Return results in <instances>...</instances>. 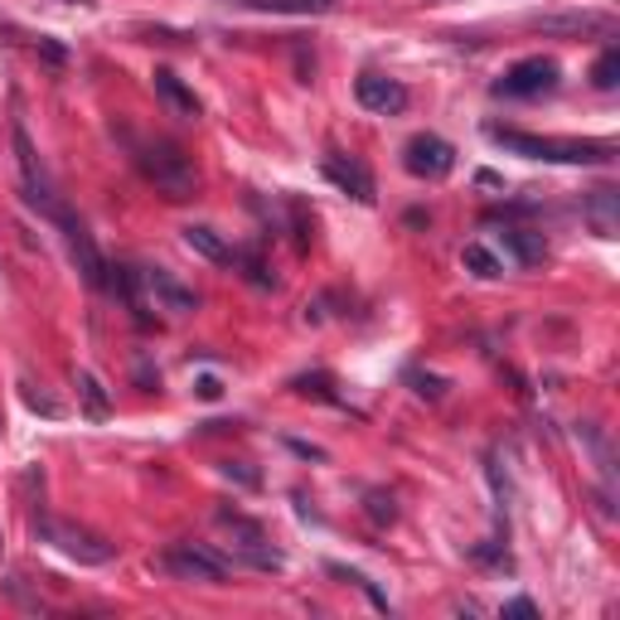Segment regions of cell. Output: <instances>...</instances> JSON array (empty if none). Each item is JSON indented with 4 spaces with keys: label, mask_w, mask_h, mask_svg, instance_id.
I'll list each match as a JSON object with an SVG mask.
<instances>
[{
    "label": "cell",
    "mask_w": 620,
    "mask_h": 620,
    "mask_svg": "<svg viewBox=\"0 0 620 620\" xmlns=\"http://www.w3.org/2000/svg\"><path fill=\"white\" fill-rule=\"evenodd\" d=\"M543 34H587V30H611V20L597 10H581V15H534L528 20Z\"/></svg>",
    "instance_id": "obj_12"
},
{
    "label": "cell",
    "mask_w": 620,
    "mask_h": 620,
    "mask_svg": "<svg viewBox=\"0 0 620 620\" xmlns=\"http://www.w3.org/2000/svg\"><path fill=\"white\" fill-rule=\"evenodd\" d=\"M402 166H408L417 180H441V175L455 170V146L441 141L432 132H417L408 146H402Z\"/></svg>",
    "instance_id": "obj_7"
},
{
    "label": "cell",
    "mask_w": 620,
    "mask_h": 620,
    "mask_svg": "<svg viewBox=\"0 0 620 620\" xmlns=\"http://www.w3.org/2000/svg\"><path fill=\"white\" fill-rule=\"evenodd\" d=\"M78 393H83V408H87V417H97V422H103V417L112 412V402H107V393H103V383H97L93 374H78Z\"/></svg>",
    "instance_id": "obj_18"
},
{
    "label": "cell",
    "mask_w": 620,
    "mask_h": 620,
    "mask_svg": "<svg viewBox=\"0 0 620 620\" xmlns=\"http://www.w3.org/2000/svg\"><path fill=\"white\" fill-rule=\"evenodd\" d=\"M219 528L228 538H233V563H248L258 567V572H282V553L267 543V534H262V524H252L248 514H219Z\"/></svg>",
    "instance_id": "obj_4"
},
{
    "label": "cell",
    "mask_w": 620,
    "mask_h": 620,
    "mask_svg": "<svg viewBox=\"0 0 620 620\" xmlns=\"http://www.w3.org/2000/svg\"><path fill=\"white\" fill-rule=\"evenodd\" d=\"M141 286L150 291V301H156V311H170V315H189L199 306V296L189 286H180L170 272H141Z\"/></svg>",
    "instance_id": "obj_10"
},
{
    "label": "cell",
    "mask_w": 620,
    "mask_h": 620,
    "mask_svg": "<svg viewBox=\"0 0 620 620\" xmlns=\"http://www.w3.org/2000/svg\"><path fill=\"white\" fill-rule=\"evenodd\" d=\"M156 97H160V103H166V107L175 112V117L199 122V97L189 93V87H185L180 78H175L170 69H156Z\"/></svg>",
    "instance_id": "obj_11"
},
{
    "label": "cell",
    "mask_w": 620,
    "mask_h": 620,
    "mask_svg": "<svg viewBox=\"0 0 620 620\" xmlns=\"http://www.w3.org/2000/svg\"><path fill=\"white\" fill-rule=\"evenodd\" d=\"M461 262H465V267H471L475 276H485V282H495V276L504 272L500 262H495V252H490V248H480V243L465 248V252H461Z\"/></svg>",
    "instance_id": "obj_19"
},
{
    "label": "cell",
    "mask_w": 620,
    "mask_h": 620,
    "mask_svg": "<svg viewBox=\"0 0 620 620\" xmlns=\"http://www.w3.org/2000/svg\"><path fill=\"white\" fill-rule=\"evenodd\" d=\"M504 616H524V620H534V616H538V606L518 597V601H509V606H504Z\"/></svg>",
    "instance_id": "obj_25"
},
{
    "label": "cell",
    "mask_w": 620,
    "mask_h": 620,
    "mask_svg": "<svg viewBox=\"0 0 620 620\" xmlns=\"http://www.w3.org/2000/svg\"><path fill=\"white\" fill-rule=\"evenodd\" d=\"M59 6H83V10H87V6H93V0H59Z\"/></svg>",
    "instance_id": "obj_26"
},
{
    "label": "cell",
    "mask_w": 620,
    "mask_h": 620,
    "mask_svg": "<svg viewBox=\"0 0 620 620\" xmlns=\"http://www.w3.org/2000/svg\"><path fill=\"white\" fill-rule=\"evenodd\" d=\"M369 514L378 518V524H393V500H388V495H369Z\"/></svg>",
    "instance_id": "obj_22"
},
{
    "label": "cell",
    "mask_w": 620,
    "mask_h": 620,
    "mask_svg": "<svg viewBox=\"0 0 620 620\" xmlns=\"http://www.w3.org/2000/svg\"><path fill=\"white\" fill-rule=\"evenodd\" d=\"M195 393L204 398V402H213V398H223V383H219V378H209V374H204V378L195 383Z\"/></svg>",
    "instance_id": "obj_23"
},
{
    "label": "cell",
    "mask_w": 620,
    "mask_h": 620,
    "mask_svg": "<svg viewBox=\"0 0 620 620\" xmlns=\"http://www.w3.org/2000/svg\"><path fill=\"white\" fill-rule=\"evenodd\" d=\"M504 248L514 252L518 262H524V267H534V262H543V238L538 233H524V228H504Z\"/></svg>",
    "instance_id": "obj_17"
},
{
    "label": "cell",
    "mask_w": 620,
    "mask_h": 620,
    "mask_svg": "<svg viewBox=\"0 0 620 620\" xmlns=\"http://www.w3.org/2000/svg\"><path fill=\"white\" fill-rule=\"evenodd\" d=\"M248 10H267V15H330L339 0H243Z\"/></svg>",
    "instance_id": "obj_15"
},
{
    "label": "cell",
    "mask_w": 620,
    "mask_h": 620,
    "mask_svg": "<svg viewBox=\"0 0 620 620\" xmlns=\"http://www.w3.org/2000/svg\"><path fill=\"white\" fill-rule=\"evenodd\" d=\"M325 175H330V180H335L339 189H349V195L359 199V204H369V199H374V180H369V170H364V166H354V160L345 166L339 156H330V160H325Z\"/></svg>",
    "instance_id": "obj_13"
},
{
    "label": "cell",
    "mask_w": 620,
    "mask_h": 620,
    "mask_svg": "<svg viewBox=\"0 0 620 620\" xmlns=\"http://www.w3.org/2000/svg\"><path fill=\"white\" fill-rule=\"evenodd\" d=\"M616 204H620L616 189H591V199H587V219H591V228H597V238H616V228H620Z\"/></svg>",
    "instance_id": "obj_14"
},
{
    "label": "cell",
    "mask_w": 620,
    "mask_h": 620,
    "mask_svg": "<svg viewBox=\"0 0 620 620\" xmlns=\"http://www.w3.org/2000/svg\"><path fill=\"white\" fill-rule=\"evenodd\" d=\"M54 223L63 228V238H69V252H73V262H78L83 282H87V286H107V262H103V252H97L93 233L83 228V219H73L69 209H59Z\"/></svg>",
    "instance_id": "obj_8"
},
{
    "label": "cell",
    "mask_w": 620,
    "mask_h": 620,
    "mask_svg": "<svg viewBox=\"0 0 620 620\" xmlns=\"http://www.w3.org/2000/svg\"><path fill=\"white\" fill-rule=\"evenodd\" d=\"M34 538L49 543V548H59L63 558H73V563H83V567H103V563H112V553H117L107 538H97L93 528L69 524V518H54V514L34 518Z\"/></svg>",
    "instance_id": "obj_2"
},
{
    "label": "cell",
    "mask_w": 620,
    "mask_h": 620,
    "mask_svg": "<svg viewBox=\"0 0 620 620\" xmlns=\"http://www.w3.org/2000/svg\"><path fill=\"white\" fill-rule=\"evenodd\" d=\"M141 170H146V180L156 185L166 199H189L199 189L195 166H189V156L175 141H150V146H141Z\"/></svg>",
    "instance_id": "obj_3"
},
{
    "label": "cell",
    "mask_w": 620,
    "mask_h": 620,
    "mask_svg": "<svg viewBox=\"0 0 620 620\" xmlns=\"http://www.w3.org/2000/svg\"><path fill=\"white\" fill-rule=\"evenodd\" d=\"M243 276H248V282H258V286H272V276H267V262H262V258H252V252H248V258H243Z\"/></svg>",
    "instance_id": "obj_21"
},
{
    "label": "cell",
    "mask_w": 620,
    "mask_h": 620,
    "mask_svg": "<svg viewBox=\"0 0 620 620\" xmlns=\"http://www.w3.org/2000/svg\"><path fill=\"white\" fill-rule=\"evenodd\" d=\"M591 83H597L601 93H611V87L620 83V49H606V54L591 63Z\"/></svg>",
    "instance_id": "obj_20"
},
{
    "label": "cell",
    "mask_w": 620,
    "mask_h": 620,
    "mask_svg": "<svg viewBox=\"0 0 620 620\" xmlns=\"http://www.w3.org/2000/svg\"><path fill=\"white\" fill-rule=\"evenodd\" d=\"M185 243L199 252V258H209V262H233V248L223 243L219 233H213V228H204V223H189L185 228Z\"/></svg>",
    "instance_id": "obj_16"
},
{
    "label": "cell",
    "mask_w": 620,
    "mask_h": 620,
    "mask_svg": "<svg viewBox=\"0 0 620 620\" xmlns=\"http://www.w3.org/2000/svg\"><path fill=\"white\" fill-rule=\"evenodd\" d=\"M354 97H359L364 112H378V117H398V112H408V87H402L398 78H383V73H359Z\"/></svg>",
    "instance_id": "obj_9"
},
{
    "label": "cell",
    "mask_w": 620,
    "mask_h": 620,
    "mask_svg": "<svg viewBox=\"0 0 620 620\" xmlns=\"http://www.w3.org/2000/svg\"><path fill=\"white\" fill-rule=\"evenodd\" d=\"M24 402H30V408H40V412H49V417H59V402H49L44 393H34L30 383H24Z\"/></svg>",
    "instance_id": "obj_24"
},
{
    "label": "cell",
    "mask_w": 620,
    "mask_h": 620,
    "mask_svg": "<svg viewBox=\"0 0 620 620\" xmlns=\"http://www.w3.org/2000/svg\"><path fill=\"white\" fill-rule=\"evenodd\" d=\"M160 572L180 577V581H223L228 563L204 543H175L170 553H160Z\"/></svg>",
    "instance_id": "obj_5"
},
{
    "label": "cell",
    "mask_w": 620,
    "mask_h": 620,
    "mask_svg": "<svg viewBox=\"0 0 620 620\" xmlns=\"http://www.w3.org/2000/svg\"><path fill=\"white\" fill-rule=\"evenodd\" d=\"M485 136L504 146L509 156L524 160H548V166H611V146L606 141H567V136H534L514 132V126H485Z\"/></svg>",
    "instance_id": "obj_1"
},
{
    "label": "cell",
    "mask_w": 620,
    "mask_h": 620,
    "mask_svg": "<svg viewBox=\"0 0 620 620\" xmlns=\"http://www.w3.org/2000/svg\"><path fill=\"white\" fill-rule=\"evenodd\" d=\"M558 59H543V54H534V59H518L509 73L495 83V93L500 97H543V93H553L558 87Z\"/></svg>",
    "instance_id": "obj_6"
}]
</instances>
